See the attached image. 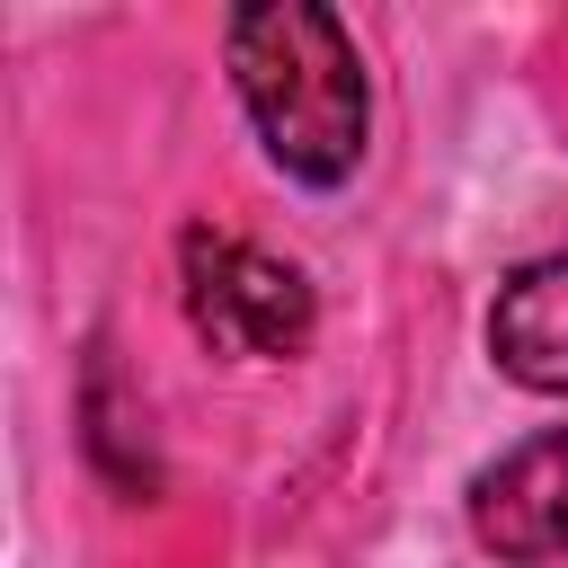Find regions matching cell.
I'll return each mask as SVG.
<instances>
[{
	"mask_svg": "<svg viewBox=\"0 0 568 568\" xmlns=\"http://www.w3.org/2000/svg\"><path fill=\"white\" fill-rule=\"evenodd\" d=\"M470 532L506 568L568 559V426H541L506 444L488 470H470Z\"/></svg>",
	"mask_w": 568,
	"mask_h": 568,
	"instance_id": "obj_3",
	"label": "cell"
},
{
	"mask_svg": "<svg viewBox=\"0 0 568 568\" xmlns=\"http://www.w3.org/2000/svg\"><path fill=\"white\" fill-rule=\"evenodd\" d=\"M222 44H231V80H240V106L266 160L293 186H320V195L346 186L373 133V80H364L346 18L320 0H248L231 9Z\"/></svg>",
	"mask_w": 568,
	"mask_h": 568,
	"instance_id": "obj_1",
	"label": "cell"
},
{
	"mask_svg": "<svg viewBox=\"0 0 568 568\" xmlns=\"http://www.w3.org/2000/svg\"><path fill=\"white\" fill-rule=\"evenodd\" d=\"M488 364L515 390L568 399V248L515 266L488 302Z\"/></svg>",
	"mask_w": 568,
	"mask_h": 568,
	"instance_id": "obj_4",
	"label": "cell"
},
{
	"mask_svg": "<svg viewBox=\"0 0 568 568\" xmlns=\"http://www.w3.org/2000/svg\"><path fill=\"white\" fill-rule=\"evenodd\" d=\"M178 302H186V328L213 355H248V364H284L320 328L311 275L293 257L231 240V231H204V222L178 240Z\"/></svg>",
	"mask_w": 568,
	"mask_h": 568,
	"instance_id": "obj_2",
	"label": "cell"
}]
</instances>
